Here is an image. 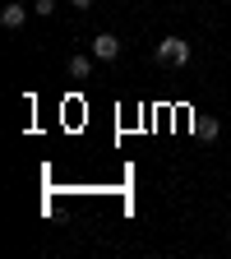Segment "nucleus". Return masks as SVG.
Wrapping results in <instances>:
<instances>
[{
    "mask_svg": "<svg viewBox=\"0 0 231 259\" xmlns=\"http://www.w3.org/2000/svg\"><path fill=\"white\" fill-rule=\"evenodd\" d=\"M194 130H199V139H217V135H222L217 120H194Z\"/></svg>",
    "mask_w": 231,
    "mask_h": 259,
    "instance_id": "5",
    "label": "nucleus"
},
{
    "mask_svg": "<svg viewBox=\"0 0 231 259\" xmlns=\"http://www.w3.org/2000/svg\"><path fill=\"white\" fill-rule=\"evenodd\" d=\"M23 23H28V5H23V0H10V5L0 10V28H10V32H19Z\"/></svg>",
    "mask_w": 231,
    "mask_h": 259,
    "instance_id": "3",
    "label": "nucleus"
},
{
    "mask_svg": "<svg viewBox=\"0 0 231 259\" xmlns=\"http://www.w3.org/2000/svg\"><path fill=\"white\" fill-rule=\"evenodd\" d=\"M56 5H60V0H32V14H42V19H51V14H56Z\"/></svg>",
    "mask_w": 231,
    "mask_h": 259,
    "instance_id": "6",
    "label": "nucleus"
},
{
    "mask_svg": "<svg viewBox=\"0 0 231 259\" xmlns=\"http://www.w3.org/2000/svg\"><path fill=\"white\" fill-rule=\"evenodd\" d=\"M93 60H97L93 51H88V56H70V79H88V74H93Z\"/></svg>",
    "mask_w": 231,
    "mask_h": 259,
    "instance_id": "4",
    "label": "nucleus"
},
{
    "mask_svg": "<svg viewBox=\"0 0 231 259\" xmlns=\"http://www.w3.org/2000/svg\"><path fill=\"white\" fill-rule=\"evenodd\" d=\"M190 56H194V47H190L185 37H162V42L153 47V60H157V65H176V70H180V65H190Z\"/></svg>",
    "mask_w": 231,
    "mask_h": 259,
    "instance_id": "1",
    "label": "nucleus"
},
{
    "mask_svg": "<svg viewBox=\"0 0 231 259\" xmlns=\"http://www.w3.org/2000/svg\"><path fill=\"white\" fill-rule=\"evenodd\" d=\"M70 10H79V14H88V10H93V0H70Z\"/></svg>",
    "mask_w": 231,
    "mask_h": 259,
    "instance_id": "7",
    "label": "nucleus"
},
{
    "mask_svg": "<svg viewBox=\"0 0 231 259\" xmlns=\"http://www.w3.org/2000/svg\"><path fill=\"white\" fill-rule=\"evenodd\" d=\"M88 51H93L97 60H102V65H107V60H116V56H120V37H116V32H97V37H93V47H88Z\"/></svg>",
    "mask_w": 231,
    "mask_h": 259,
    "instance_id": "2",
    "label": "nucleus"
}]
</instances>
